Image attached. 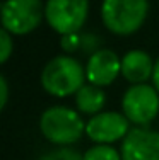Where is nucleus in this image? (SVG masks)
<instances>
[{"instance_id":"f257e3e1","label":"nucleus","mask_w":159,"mask_h":160,"mask_svg":"<svg viewBox=\"0 0 159 160\" xmlns=\"http://www.w3.org/2000/svg\"><path fill=\"white\" fill-rule=\"evenodd\" d=\"M43 90L53 97L75 96L77 90L87 82L86 65H82L72 55H56L43 67L40 75Z\"/></svg>"},{"instance_id":"f03ea898","label":"nucleus","mask_w":159,"mask_h":160,"mask_svg":"<svg viewBox=\"0 0 159 160\" xmlns=\"http://www.w3.org/2000/svg\"><path fill=\"white\" fill-rule=\"evenodd\" d=\"M40 131L55 147H72L86 135V121L77 109L50 106L40 116Z\"/></svg>"},{"instance_id":"7ed1b4c3","label":"nucleus","mask_w":159,"mask_h":160,"mask_svg":"<svg viewBox=\"0 0 159 160\" xmlns=\"http://www.w3.org/2000/svg\"><path fill=\"white\" fill-rule=\"evenodd\" d=\"M101 22L115 36H132L146 24L149 0H103Z\"/></svg>"},{"instance_id":"20e7f679","label":"nucleus","mask_w":159,"mask_h":160,"mask_svg":"<svg viewBox=\"0 0 159 160\" xmlns=\"http://www.w3.org/2000/svg\"><path fill=\"white\" fill-rule=\"evenodd\" d=\"M2 29L12 36H26L45 21L43 0H5L0 12Z\"/></svg>"},{"instance_id":"39448f33","label":"nucleus","mask_w":159,"mask_h":160,"mask_svg":"<svg viewBox=\"0 0 159 160\" xmlns=\"http://www.w3.org/2000/svg\"><path fill=\"white\" fill-rule=\"evenodd\" d=\"M89 0H46L45 21L60 36L82 31L89 17Z\"/></svg>"},{"instance_id":"423d86ee","label":"nucleus","mask_w":159,"mask_h":160,"mask_svg":"<svg viewBox=\"0 0 159 160\" xmlns=\"http://www.w3.org/2000/svg\"><path fill=\"white\" fill-rule=\"evenodd\" d=\"M122 112L134 126H149L159 116V92L152 83H135L125 90Z\"/></svg>"},{"instance_id":"0eeeda50","label":"nucleus","mask_w":159,"mask_h":160,"mask_svg":"<svg viewBox=\"0 0 159 160\" xmlns=\"http://www.w3.org/2000/svg\"><path fill=\"white\" fill-rule=\"evenodd\" d=\"M130 121L122 111H101L86 121V136L98 145L123 142L130 131Z\"/></svg>"},{"instance_id":"6e6552de","label":"nucleus","mask_w":159,"mask_h":160,"mask_svg":"<svg viewBox=\"0 0 159 160\" xmlns=\"http://www.w3.org/2000/svg\"><path fill=\"white\" fill-rule=\"evenodd\" d=\"M122 160H159V131L134 126L120 145Z\"/></svg>"},{"instance_id":"1a4fd4ad","label":"nucleus","mask_w":159,"mask_h":160,"mask_svg":"<svg viewBox=\"0 0 159 160\" xmlns=\"http://www.w3.org/2000/svg\"><path fill=\"white\" fill-rule=\"evenodd\" d=\"M122 75V56L108 48H101L89 55L86 62V78L98 87H108Z\"/></svg>"},{"instance_id":"9d476101","label":"nucleus","mask_w":159,"mask_h":160,"mask_svg":"<svg viewBox=\"0 0 159 160\" xmlns=\"http://www.w3.org/2000/svg\"><path fill=\"white\" fill-rule=\"evenodd\" d=\"M156 60L144 49H128L122 56V77L130 85L152 80Z\"/></svg>"},{"instance_id":"9b49d317","label":"nucleus","mask_w":159,"mask_h":160,"mask_svg":"<svg viewBox=\"0 0 159 160\" xmlns=\"http://www.w3.org/2000/svg\"><path fill=\"white\" fill-rule=\"evenodd\" d=\"M75 99V108L81 114L86 116H94V114L104 111L106 106V92L103 87H98L94 83L86 82L77 94L74 96Z\"/></svg>"},{"instance_id":"f8f14e48","label":"nucleus","mask_w":159,"mask_h":160,"mask_svg":"<svg viewBox=\"0 0 159 160\" xmlns=\"http://www.w3.org/2000/svg\"><path fill=\"white\" fill-rule=\"evenodd\" d=\"M84 160H122V152L120 148L113 145H98L94 143L82 153Z\"/></svg>"},{"instance_id":"ddd939ff","label":"nucleus","mask_w":159,"mask_h":160,"mask_svg":"<svg viewBox=\"0 0 159 160\" xmlns=\"http://www.w3.org/2000/svg\"><path fill=\"white\" fill-rule=\"evenodd\" d=\"M38 160H84L82 153H79L77 150L70 147H56L53 150L43 153L41 157H38Z\"/></svg>"},{"instance_id":"4468645a","label":"nucleus","mask_w":159,"mask_h":160,"mask_svg":"<svg viewBox=\"0 0 159 160\" xmlns=\"http://www.w3.org/2000/svg\"><path fill=\"white\" fill-rule=\"evenodd\" d=\"M14 53V36L9 31H0V63L5 65Z\"/></svg>"},{"instance_id":"2eb2a0df","label":"nucleus","mask_w":159,"mask_h":160,"mask_svg":"<svg viewBox=\"0 0 159 160\" xmlns=\"http://www.w3.org/2000/svg\"><path fill=\"white\" fill-rule=\"evenodd\" d=\"M98 49H101V38L98 34L81 31V51L86 55H93Z\"/></svg>"},{"instance_id":"dca6fc26","label":"nucleus","mask_w":159,"mask_h":160,"mask_svg":"<svg viewBox=\"0 0 159 160\" xmlns=\"http://www.w3.org/2000/svg\"><path fill=\"white\" fill-rule=\"evenodd\" d=\"M60 48H62V51L67 53V55L81 51V31L74 32V34L60 36Z\"/></svg>"},{"instance_id":"f3484780","label":"nucleus","mask_w":159,"mask_h":160,"mask_svg":"<svg viewBox=\"0 0 159 160\" xmlns=\"http://www.w3.org/2000/svg\"><path fill=\"white\" fill-rule=\"evenodd\" d=\"M9 82H7V78L3 77H0V109H5L7 108V102H9Z\"/></svg>"},{"instance_id":"a211bd4d","label":"nucleus","mask_w":159,"mask_h":160,"mask_svg":"<svg viewBox=\"0 0 159 160\" xmlns=\"http://www.w3.org/2000/svg\"><path fill=\"white\" fill-rule=\"evenodd\" d=\"M152 85L157 89L159 92V56L156 60V65H154V73H152Z\"/></svg>"}]
</instances>
